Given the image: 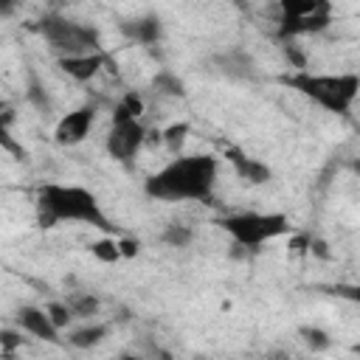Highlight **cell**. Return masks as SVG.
Listing matches in <instances>:
<instances>
[{
    "mask_svg": "<svg viewBox=\"0 0 360 360\" xmlns=\"http://www.w3.org/2000/svg\"><path fill=\"white\" fill-rule=\"evenodd\" d=\"M352 354H357V357H360V340H357V343H352Z\"/></svg>",
    "mask_w": 360,
    "mask_h": 360,
    "instance_id": "obj_27",
    "label": "cell"
},
{
    "mask_svg": "<svg viewBox=\"0 0 360 360\" xmlns=\"http://www.w3.org/2000/svg\"><path fill=\"white\" fill-rule=\"evenodd\" d=\"M214 65H217V70H219L222 76L236 79V82H245V79H253V76H256V62H253V56L245 53V51H239V48H231V51L219 53V56L214 59Z\"/></svg>",
    "mask_w": 360,
    "mask_h": 360,
    "instance_id": "obj_12",
    "label": "cell"
},
{
    "mask_svg": "<svg viewBox=\"0 0 360 360\" xmlns=\"http://www.w3.org/2000/svg\"><path fill=\"white\" fill-rule=\"evenodd\" d=\"M39 34L48 42L59 59L68 56H87V53H101V34L96 25L68 20L62 14H45L39 20Z\"/></svg>",
    "mask_w": 360,
    "mask_h": 360,
    "instance_id": "obj_4",
    "label": "cell"
},
{
    "mask_svg": "<svg viewBox=\"0 0 360 360\" xmlns=\"http://www.w3.org/2000/svg\"><path fill=\"white\" fill-rule=\"evenodd\" d=\"M28 98H31V101H34L39 110H48V107H51V101H48V96L42 93V87H39V84H31V90H28Z\"/></svg>",
    "mask_w": 360,
    "mask_h": 360,
    "instance_id": "obj_25",
    "label": "cell"
},
{
    "mask_svg": "<svg viewBox=\"0 0 360 360\" xmlns=\"http://www.w3.org/2000/svg\"><path fill=\"white\" fill-rule=\"evenodd\" d=\"M22 346V335L20 332H14V329H3L0 332V349H3V357L8 360L11 354H14V349H20Z\"/></svg>",
    "mask_w": 360,
    "mask_h": 360,
    "instance_id": "obj_23",
    "label": "cell"
},
{
    "mask_svg": "<svg viewBox=\"0 0 360 360\" xmlns=\"http://www.w3.org/2000/svg\"><path fill=\"white\" fill-rule=\"evenodd\" d=\"M48 315H51V321L56 323V329H65L70 321H73V312H70V307L65 304V301H51L48 307Z\"/></svg>",
    "mask_w": 360,
    "mask_h": 360,
    "instance_id": "obj_22",
    "label": "cell"
},
{
    "mask_svg": "<svg viewBox=\"0 0 360 360\" xmlns=\"http://www.w3.org/2000/svg\"><path fill=\"white\" fill-rule=\"evenodd\" d=\"M118 28H121V34H124L129 42H138V45H155V42H160V37H163V22H160V17H155V14H141V17L121 20Z\"/></svg>",
    "mask_w": 360,
    "mask_h": 360,
    "instance_id": "obj_11",
    "label": "cell"
},
{
    "mask_svg": "<svg viewBox=\"0 0 360 360\" xmlns=\"http://www.w3.org/2000/svg\"><path fill=\"white\" fill-rule=\"evenodd\" d=\"M90 250H93V256H96L98 262H107V264H112V262L121 259V245H118V239H112V236H104V239L93 242Z\"/></svg>",
    "mask_w": 360,
    "mask_h": 360,
    "instance_id": "obj_19",
    "label": "cell"
},
{
    "mask_svg": "<svg viewBox=\"0 0 360 360\" xmlns=\"http://www.w3.org/2000/svg\"><path fill=\"white\" fill-rule=\"evenodd\" d=\"M332 22V3L326 0H284L278 6V39L292 42L304 34H318Z\"/></svg>",
    "mask_w": 360,
    "mask_h": 360,
    "instance_id": "obj_6",
    "label": "cell"
},
{
    "mask_svg": "<svg viewBox=\"0 0 360 360\" xmlns=\"http://www.w3.org/2000/svg\"><path fill=\"white\" fill-rule=\"evenodd\" d=\"M354 169H357V174H360V160H357V163H354Z\"/></svg>",
    "mask_w": 360,
    "mask_h": 360,
    "instance_id": "obj_29",
    "label": "cell"
},
{
    "mask_svg": "<svg viewBox=\"0 0 360 360\" xmlns=\"http://www.w3.org/2000/svg\"><path fill=\"white\" fill-rule=\"evenodd\" d=\"M332 292L360 307V284H335V287H332Z\"/></svg>",
    "mask_w": 360,
    "mask_h": 360,
    "instance_id": "obj_24",
    "label": "cell"
},
{
    "mask_svg": "<svg viewBox=\"0 0 360 360\" xmlns=\"http://www.w3.org/2000/svg\"><path fill=\"white\" fill-rule=\"evenodd\" d=\"M143 141H146V127L141 121H112L104 146H107V155L112 160L129 163L141 152Z\"/></svg>",
    "mask_w": 360,
    "mask_h": 360,
    "instance_id": "obj_7",
    "label": "cell"
},
{
    "mask_svg": "<svg viewBox=\"0 0 360 360\" xmlns=\"http://www.w3.org/2000/svg\"><path fill=\"white\" fill-rule=\"evenodd\" d=\"M93 121H96V107L84 104V107H79V110H73V112H68V115H62L56 121L53 141L59 146H76V143H82L90 135Z\"/></svg>",
    "mask_w": 360,
    "mask_h": 360,
    "instance_id": "obj_8",
    "label": "cell"
},
{
    "mask_svg": "<svg viewBox=\"0 0 360 360\" xmlns=\"http://www.w3.org/2000/svg\"><path fill=\"white\" fill-rule=\"evenodd\" d=\"M188 129H191V127H188L186 121H177V124H172V127H166V129H163V143L169 146V152L180 155V146H183V141H186Z\"/></svg>",
    "mask_w": 360,
    "mask_h": 360,
    "instance_id": "obj_21",
    "label": "cell"
},
{
    "mask_svg": "<svg viewBox=\"0 0 360 360\" xmlns=\"http://www.w3.org/2000/svg\"><path fill=\"white\" fill-rule=\"evenodd\" d=\"M217 174L219 163L214 155H180L158 169L152 177H146L143 191L152 200L163 202H208L217 186Z\"/></svg>",
    "mask_w": 360,
    "mask_h": 360,
    "instance_id": "obj_1",
    "label": "cell"
},
{
    "mask_svg": "<svg viewBox=\"0 0 360 360\" xmlns=\"http://www.w3.org/2000/svg\"><path fill=\"white\" fill-rule=\"evenodd\" d=\"M152 90L160 93V96L180 98V96L186 93V84H183V79L174 76L172 70H160V73H155V79H152Z\"/></svg>",
    "mask_w": 360,
    "mask_h": 360,
    "instance_id": "obj_17",
    "label": "cell"
},
{
    "mask_svg": "<svg viewBox=\"0 0 360 360\" xmlns=\"http://www.w3.org/2000/svg\"><path fill=\"white\" fill-rule=\"evenodd\" d=\"M225 160L233 166V172L239 174V180H245V183H250V186H262V183H267V180L273 177V172H270L267 163H262L259 158L245 155V152L236 149V146H228V149H225Z\"/></svg>",
    "mask_w": 360,
    "mask_h": 360,
    "instance_id": "obj_10",
    "label": "cell"
},
{
    "mask_svg": "<svg viewBox=\"0 0 360 360\" xmlns=\"http://www.w3.org/2000/svg\"><path fill=\"white\" fill-rule=\"evenodd\" d=\"M298 335H301V340H304L312 352H326V349L332 346L329 332H323L321 326H301V329H298Z\"/></svg>",
    "mask_w": 360,
    "mask_h": 360,
    "instance_id": "obj_20",
    "label": "cell"
},
{
    "mask_svg": "<svg viewBox=\"0 0 360 360\" xmlns=\"http://www.w3.org/2000/svg\"><path fill=\"white\" fill-rule=\"evenodd\" d=\"M37 219L42 228H53L56 222H84L98 231H115L107 219L98 197L84 186L45 183L37 191Z\"/></svg>",
    "mask_w": 360,
    "mask_h": 360,
    "instance_id": "obj_2",
    "label": "cell"
},
{
    "mask_svg": "<svg viewBox=\"0 0 360 360\" xmlns=\"http://www.w3.org/2000/svg\"><path fill=\"white\" fill-rule=\"evenodd\" d=\"M143 112V98L141 93L129 90L121 96V101L112 107V121H138V115Z\"/></svg>",
    "mask_w": 360,
    "mask_h": 360,
    "instance_id": "obj_15",
    "label": "cell"
},
{
    "mask_svg": "<svg viewBox=\"0 0 360 360\" xmlns=\"http://www.w3.org/2000/svg\"><path fill=\"white\" fill-rule=\"evenodd\" d=\"M284 84L309 98L312 104L323 107L335 115H349L352 104L360 96V76L357 73H309L295 70L284 76Z\"/></svg>",
    "mask_w": 360,
    "mask_h": 360,
    "instance_id": "obj_3",
    "label": "cell"
},
{
    "mask_svg": "<svg viewBox=\"0 0 360 360\" xmlns=\"http://www.w3.org/2000/svg\"><path fill=\"white\" fill-rule=\"evenodd\" d=\"M160 239L169 245V248H188L194 242V228L186 225V222H169L163 231H160Z\"/></svg>",
    "mask_w": 360,
    "mask_h": 360,
    "instance_id": "obj_16",
    "label": "cell"
},
{
    "mask_svg": "<svg viewBox=\"0 0 360 360\" xmlns=\"http://www.w3.org/2000/svg\"><path fill=\"white\" fill-rule=\"evenodd\" d=\"M219 228L236 242V248L259 250L267 239H276L290 231V219L284 214H259V211H239L219 219Z\"/></svg>",
    "mask_w": 360,
    "mask_h": 360,
    "instance_id": "obj_5",
    "label": "cell"
},
{
    "mask_svg": "<svg viewBox=\"0 0 360 360\" xmlns=\"http://www.w3.org/2000/svg\"><path fill=\"white\" fill-rule=\"evenodd\" d=\"M107 332H110L107 323H84V326H79L68 335V343L76 346V349H93L107 338Z\"/></svg>",
    "mask_w": 360,
    "mask_h": 360,
    "instance_id": "obj_14",
    "label": "cell"
},
{
    "mask_svg": "<svg viewBox=\"0 0 360 360\" xmlns=\"http://www.w3.org/2000/svg\"><path fill=\"white\" fill-rule=\"evenodd\" d=\"M118 245H121V256H135L138 253V239H118Z\"/></svg>",
    "mask_w": 360,
    "mask_h": 360,
    "instance_id": "obj_26",
    "label": "cell"
},
{
    "mask_svg": "<svg viewBox=\"0 0 360 360\" xmlns=\"http://www.w3.org/2000/svg\"><path fill=\"white\" fill-rule=\"evenodd\" d=\"M73 312V318H93L98 312V298L90 295V292H76V295H68L65 301Z\"/></svg>",
    "mask_w": 360,
    "mask_h": 360,
    "instance_id": "obj_18",
    "label": "cell"
},
{
    "mask_svg": "<svg viewBox=\"0 0 360 360\" xmlns=\"http://www.w3.org/2000/svg\"><path fill=\"white\" fill-rule=\"evenodd\" d=\"M17 326H20L25 335L37 338V340H45V343H59V332H62V329H56V323L51 321L48 309H42V307L22 304V307L17 309Z\"/></svg>",
    "mask_w": 360,
    "mask_h": 360,
    "instance_id": "obj_9",
    "label": "cell"
},
{
    "mask_svg": "<svg viewBox=\"0 0 360 360\" xmlns=\"http://www.w3.org/2000/svg\"><path fill=\"white\" fill-rule=\"evenodd\" d=\"M107 62V53H87V56H68V59H59V68L62 73H68L73 82H90Z\"/></svg>",
    "mask_w": 360,
    "mask_h": 360,
    "instance_id": "obj_13",
    "label": "cell"
},
{
    "mask_svg": "<svg viewBox=\"0 0 360 360\" xmlns=\"http://www.w3.org/2000/svg\"><path fill=\"white\" fill-rule=\"evenodd\" d=\"M118 360H138V357H129V354H127V357H118Z\"/></svg>",
    "mask_w": 360,
    "mask_h": 360,
    "instance_id": "obj_28",
    "label": "cell"
}]
</instances>
